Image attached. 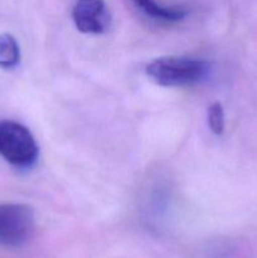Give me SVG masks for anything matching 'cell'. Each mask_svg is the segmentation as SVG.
I'll use <instances>...</instances> for the list:
<instances>
[{
  "label": "cell",
  "instance_id": "6",
  "mask_svg": "<svg viewBox=\"0 0 257 258\" xmlns=\"http://www.w3.org/2000/svg\"><path fill=\"white\" fill-rule=\"evenodd\" d=\"M20 49L19 44L12 34L0 35V67L12 70L19 64Z\"/></svg>",
  "mask_w": 257,
  "mask_h": 258
},
{
  "label": "cell",
  "instance_id": "3",
  "mask_svg": "<svg viewBox=\"0 0 257 258\" xmlns=\"http://www.w3.org/2000/svg\"><path fill=\"white\" fill-rule=\"evenodd\" d=\"M35 217L32 207L20 203H0V247L17 248L32 238Z\"/></svg>",
  "mask_w": 257,
  "mask_h": 258
},
{
  "label": "cell",
  "instance_id": "5",
  "mask_svg": "<svg viewBox=\"0 0 257 258\" xmlns=\"http://www.w3.org/2000/svg\"><path fill=\"white\" fill-rule=\"evenodd\" d=\"M136 9L143 12L146 17L164 23L180 22L188 12L179 7H163L155 0H128Z\"/></svg>",
  "mask_w": 257,
  "mask_h": 258
},
{
  "label": "cell",
  "instance_id": "2",
  "mask_svg": "<svg viewBox=\"0 0 257 258\" xmlns=\"http://www.w3.org/2000/svg\"><path fill=\"white\" fill-rule=\"evenodd\" d=\"M0 155L15 168H32L39 149L32 133L15 121H0Z\"/></svg>",
  "mask_w": 257,
  "mask_h": 258
},
{
  "label": "cell",
  "instance_id": "7",
  "mask_svg": "<svg viewBox=\"0 0 257 258\" xmlns=\"http://www.w3.org/2000/svg\"><path fill=\"white\" fill-rule=\"evenodd\" d=\"M208 125L216 135H221L224 130V112L219 102H214L208 108Z\"/></svg>",
  "mask_w": 257,
  "mask_h": 258
},
{
  "label": "cell",
  "instance_id": "1",
  "mask_svg": "<svg viewBox=\"0 0 257 258\" xmlns=\"http://www.w3.org/2000/svg\"><path fill=\"white\" fill-rule=\"evenodd\" d=\"M211 73L206 60L188 57H160L146 66V75L163 87H189L202 83Z\"/></svg>",
  "mask_w": 257,
  "mask_h": 258
},
{
  "label": "cell",
  "instance_id": "4",
  "mask_svg": "<svg viewBox=\"0 0 257 258\" xmlns=\"http://www.w3.org/2000/svg\"><path fill=\"white\" fill-rule=\"evenodd\" d=\"M76 28L86 34H102L111 25L105 0H77L72 10Z\"/></svg>",
  "mask_w": 257,
  "mask_h": 258
}]
</instances>
